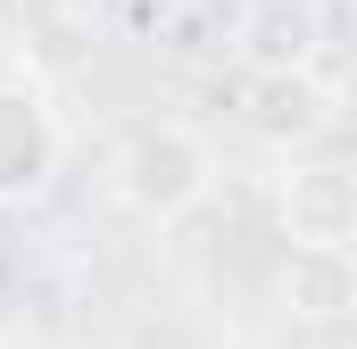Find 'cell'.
<instances>
[{
	"label": "cell",
	"mask_w": 357,
	"mask_h": 349,
	"mask_svg": "<svg viewBox=\"0 0 357 349\" xmlns=\"http://www.w3.org/2000/svg\"><path fill=\"white\" fill-rule=\"evenodd\" d=\"M274 308L291 325H349L357 316V258L349 250H291L274 274Z\"/></svg>",
	"instance_id": "6"
},
{
	"label": "cell",
	"mask_w": 357,
	"mask_h": 349,
	"mask_svg": "<svg viewBox=\"0 0 357 349\" xmlns=\"http://www.w3.org/2000/svg\"><path fill=\"white\" fill-rule=\"evenodd\" d=\"M233 50H241L250 75H307V67L324 59V17L299 8V0H250Z\"/></svg>",
	"instance_id": "5"
},
{
	"label": "cell",
	"mask_w": 357,
	"mask_h": 349,
	"mask_svg": "<svg viewBox=\"0 0 357 349\" xmlns=\"http://www.w3.org/2000/svg\"><path fill=\"white\" fill-rule=\"evenodd\" d=\"M349 167H357V125H349Z\"/></svg>",
	"instance_id": "8"
},
{
	"label": "cell",
	"mask_w": 357,
	"mask_h": 349,
	"mask_svg": "<svg viewBox=\"0 0 357 349\" xmlns=\"http://www.w3.org/2000/svg\"><path fill=\"white\" fill-rule=\"evenodd\" d=\"M108 191L125 216L142 225H183L208 191H216V150L183 125V117H142L116 133L108 150Z\"/></svg>",
	"instance_id": "1"
},
{
	"label": "cell",
	"mask_w": 357,
	"mask_h": 349,
	"mask_svg": "<svg viewBox=\"0 0 357 349\" xmlns=\"http://www.w3.org/2000/svg\"><path fill=\"white\" fill-rule=\"evenodd\" d=\"M274 225L291 250H357V167L349 158H291L274 174Z\"/></svg>",
	"instance_id": "2"
},
{
	"label": "cell",
	"mask_w": 357,
	"mask_h": 349,
	"mask_svg": "<svg viewBox=\"0 0 357 349\" xmlns=\"http://www.w3.org/2000/svg\"><path fill=\"white\" fill-rule=\"evenodd\" d=\"M17 17H25V0H0V25H17Z\"/></svg>",
	"instance_id": "7"
},
{
	"label": "cell",
	"mask_w": 357,
	"mask_h": 349,
	"mask_svg": "<svg viewBox=\"0 0 357 349\" xmlns=\"http://www.w3.org/2000/svg\"><path fill=\"white\" fill-rule=\"evenodd\" d=\"M67 158V125L25 75L0 84V208H25L50 191V174Z\"/></svg>",
	"instance_id": "4"
},
{
	"label": "cell",
	"mask_w": 357,
	"mask_h": 349,
	"mask_svg": "<svg viewBox=\"0 0 357 349\" xmlns=\"http://www.w3.org/2000/svg\"><path fill=\"white\" fill-rule=\"evenodd\" d=\"M299 8H324V0H299Z\"/></svg>",
	"instance_id": "9"
},
{
	"label": "cell",
	"mask_w": 357,
	"mask_h": 349,
	"mask_svg": "<svg viewBox=\"0 0 357 349\" xmlns=\"http://www.w3.org/2000/svg\"><path fill=\"white\" fill-rule=\"evenodd\" d=\"M241 133L274 158H316V142L341 133V91L316 67L307 75H250L241 84Z\"/></svg>",
	"instance_id": "3"
}]
</instances>
